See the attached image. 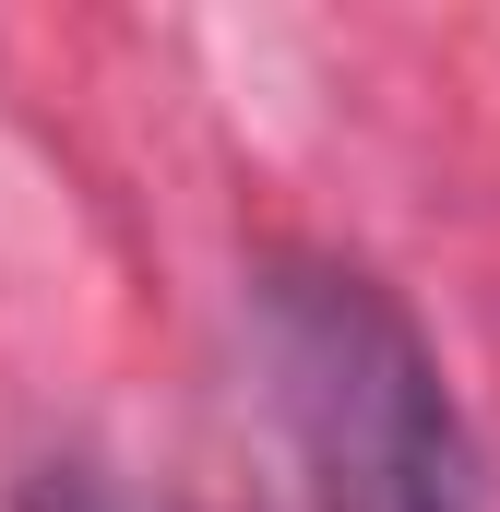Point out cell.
<instances>
[{
  "label": "cell",
  "mask_w": 500,
  "mask_h": 512,
  "mask_svg": "<svg viewBox=\"0 0 500 512\" xmlns=\"http://www.w3.org/2000/svg\"><path fill=\"white\" fill-rule=\"evenodd\" d=\"M262 405L310 477V512H477V453L429 334L358 262L274 251L250 274Z\"/></svg>",
  "instance_id": "obj_1"
},
{
  "label": "cell",
  "mask_w": 500,
  "mask_h": 512,
  "mask_svg": "<svg viewBox=\"0 0 500 512\" xmlns=\"http://www.w3.org/2000/svg\"><path fill=\"white\" fill-rule=\"evenodd\" d=\"M12 512H155L131 477H108V465H84V453H60V465H36L24 477V501Z\"/></svg>",
  "instance_id": "obj_2"
}]
</instances>
